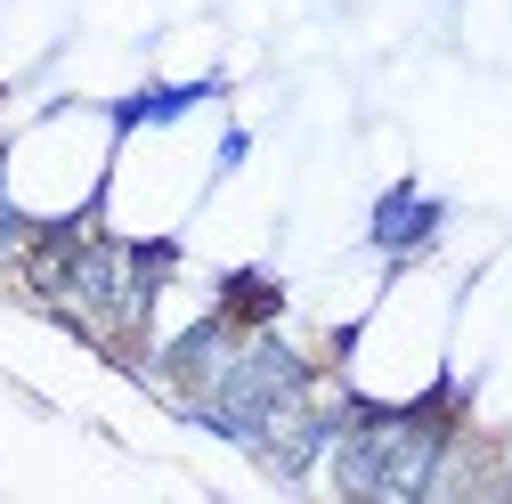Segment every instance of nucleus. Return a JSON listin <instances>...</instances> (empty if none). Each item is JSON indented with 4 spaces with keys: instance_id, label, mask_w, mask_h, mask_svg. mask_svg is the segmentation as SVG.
Masks as SVG:
<instances>
[{
    "instance_id": "1",
    "label": "nucleus",
    "mask_w": 512,
    "mask_h": 504,
    "mask_svg": "<svg viewBox=\"0 0 512 504\" xmlns=\"http://www.w3.org/2000/svg\"><path fill=\"white\" fill-rule=\"evenodd\" d=\"M317 391H326V374H317V358H309L293 334H277V326H244V342L228 350V366L212 374L204 391L171 399V407H179V423H196L204 439H220V448L261 456L269 431H277L301 399H317Z\"/></svg>"
},
{
    "instance_id": "2",
    "label": "nucleus",
    "mask_w": 512,
    "mask_h": 504,
    "mask_svg": "<svg viewBox=\"0 0 512 504\" xmlns=\"http://www.w3.org/2000/svg\"><path fill=\"white\" fill-rule=\"evenodd\" d=\"M447 220H456L447 196H431L423 179H391L366 204V252H374V261H391V269H415V261H431V244L447 236Z\"/></svg>"
},
{
    "instance_id": "3",
    "label": "nucleus",
    "mask_w": 512,
    "mask_h": 504,
    "mask_svg": "<svg viewBox=\"0 0 512 504\" xmlns=\"http://www.w3.org/2000/svg\"><path fill=\"white\" fill-rule=\"evenodd\" d=\"M350 407H358V391H317V399H301V407L269 431V448L252 456V464H261L277 488H309L317 472H326V456H334V439H342Z\"/></svg>"
},
{
    "instance_id": "4",
    "label": "nucleus",
    "mask_w": 512,
    "mask_h": 504,
    "mask_svg": "<svg viewBox=\"0 0 512 504\" xmlns=\"http://www.w3.org/2000/svg\"><path fill=\"white\" fill-rule=\"evenodd\" d=\"M244 342V318H236V309L228 301H212L204 309V318H187L163 350H155V383L171 391V399H187V391H204L212 383V374L228 366V350Z\"/></svg>"
},
{
    "instance_id": "5",
    "label": "nucleus",
    "mask_w": 512,
    "mask_h": 504,
    "mask_svg": "<svg viewBox=\"0 0 512 504\" xmlns=\"http://www.w3.org/2000/svg\"><path fill=\"white\" fill-rule=\"evenodd\" d=\"M228 98V74H187V82H139V90H122L106 98V122H114V139H139V131H179L187 114H204Z\"/></svg>"
},
{
    "instance_id": "6",
    "label": "nucleus",
    "mask_w": 512,
    "mask_h": 504,
    "mask_svg": "<svg viewBox=\"0 0 512 504\" xmlns=\"http://www.w3.org/2000/svg\"><path fill=\"white\" fill-rule=\"evenodd\" d=\"M220 301L236 309L244 326H277V309H285V285H277L269 269H236V277L220 285Z\"/></svg>"
},
{
    "instance_id": "7",
    "label": "nucleus",
    "mask_w": 512,
    "mask_h": 504,
    "mask_svg": "<svg viewBox=\"0 0 512 504\" xmlns=\"http://www.w3.org/2000/svg\"><path fill=\"white\" fill-rule=\"evenodd\" d=\"M33 244V212L17 196V171H9V139H0V261H17V252Z\"/></svg>"
},
{
    "instance_id": "8",
    "label": "nucleus",
    "mask_w": 512,
    "mask_h": 504,
    "mask_svg": "<svg viewBox=\"0 0 512 504\" xmlns=\"http://www.w3.org/2000/svg\"><path fill=\"white\" fill-rule=\"evenodd\" d=\"M244 163H252V131H244V122H228L220 147H212V179H236Z\"/></svg>"
}]
</instances>
